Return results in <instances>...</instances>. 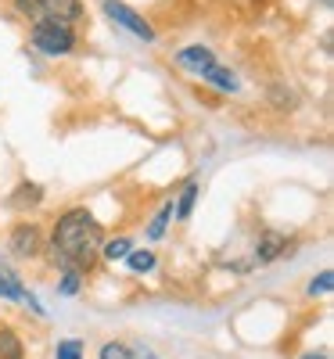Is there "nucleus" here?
I'll use <instances>...</instances> for the list:
<instances>
[{
    "mask_svg": "<svg viewBox=\"0 0 334 359\" xmlns=\"http://www.w3.org/2000/svg\"><path fill=\"white\" fill-rule=\"evenodd\" d=\"M51 245H54V262L83 273V269L94 266V259L105 245V233H101V223L86 208H69L65 216H58Z\"/></svg>",
    "mask_w": 334,
    "mask_h": 359,
    "instance_id": "f257e3e1",
    "label": "nucleus"
},
{
    "mask_svg": "<svg viewBox=\"0 0 334 359\" xmlns=\"http://www.w3.org/2000/svg\"><path fill=\"white\" fill-rule=\"evenodd\" d=\"M33 47L44 50V54H69L76 47V36H72L69 25L54 22V18H40L33 25Z\"/></svg>",
    "mask_w": 334,
    "mask_h": 359,
    "instance_id": "f03ea898",
    "label": "nucleus"
},
{
    "mask_svg": "<svg viewBox=\"0 0 334 359\" xmlns=\"http://www.w3.org/2000/svg\"><path fill=\"white\" fill-rule=\"evenodd\" d=\"M105 15L112 18V22H119V25H123V29H130V33L133 36H140V40H155V29H151L133 8H126L123 4V0H105Z\"/></svg>",
    "mask_w": 334,
    "mask_h": 359,
    "instance_id": "7ed1b4c3",
    "label": "nucleus"
},
{
    "mask_svg": "<svg viewBox=\"0 0 334 359\" xmlns=\"http://www.w3.org/2000/svg\"><path fill=\"white\" fill-rule=\"evenodd\" d=\"M11 252L22 255V259H33V255L40 252V230H36L33 223L15 226V233H11Z\"/></svg>",
    "mask_w": 334,
    "mask_h": 359,
    "instance_id": "20e7f679",
    "label": "nucleus"
},
{
    "mask_svg": "<svg viewBox=\"0 0 334 359\" xmlns=\"http://www.w3.org/2000/svg\"><path fill=\"white\" fill-rule=\"evenodd\" d=\"M176 62L184 65V69H191V72H198V76H205L212 65H216V54H212L208 47H198V43H194V47H184V50H180Z\"/></svg>",
    "mask_w": 334,
    "mask_h": 359,
    "instance_id": "39448f33",
    "label": "nucleus"
},
{
    "mask_svg": "<svg viewBox=\"0 0 334 359\" xmlns=\"http://www.w3.org/2000/svg\"><path fill=\"white\" fill-rule=\"evenodd\" d=\"M40 11L44 18H54V22H76L83 15V4L79 0H40Z\"/></svg>",
    "mask_w": 334,
    "mask_h": 359,
    "instance_id": "423d86ee",
    "label": "nucleus"
},
{
    "mask_svg": "<svg viewBox=\"0 0 334 359\" xmlns=\"http://www.w3.org/2000/svg\"><path fill=\"white\" fill-rule=\"evenodd\" d=\"M284 248H288L284 237H281V233H273V230H266V233L259 237V245H255V259H259V262H273Z\"/></svg>",
    "mask_w": 334,
    "mask_h": 359,
    "instance_id": "0eeeda50",
    "label": "nucleus"
},
{
    "mask_svg": "<svg viewBox=\"0 0 334 359\" xmlns=\"http://www.w3.org/2000/svg\"><path fill=\"white\" fill-rule=\"evenodd\" d=\"M22 294H25V287H22L18 273L0 259V298H22Z\"/></svg>",
    "mask_w": 334,
    "mask_h": 359,
    "instance_id": "6e6552de",
    "label": "nucleus"
},
{
    "mask_svg": "<svg viewBox=\"0 0 334 359\" xmlns=\"http://www.w3.org/2000/svg\"><path fill=\"white\" fill-rule=\"evenodd\" d=\"M25 348H22V338L11 331V327H0V359H22Z\"/></svg>",
    "mask_w": 334,
    "mask_h": 359,
    "instance_id": "1a4fd4ad",
    "label": "nucleus"
},
{
    "mask_svg": "<svg viewBox=\"0 0 334 359\" xmlns=\"http://www.w3.org/2000/svg\"><path fill=\"white\" fill-rule=\"evenodd\" d=\"M201 79H205V83H212V86H220V90H227V94H234V90L241 86V83H237V76H234V72H227V69H220V65H212Z\"/></svg>",
    "mask_w": 334,
    "mask_h": 359,
    "instance_id": "9d476101",
    "label": "nucleus"
},
{
    "mask_svg": "<svg viewBox=\"0 0 334 359\" xmlns=\"http://www.w3.org/2000/svg\"><path fill=\"white\" fill-rule=\"evenodd\" d=\"M40 201H44V187H40V184H22V187L15 191V198H11V205H15V208L40 205Z\"/></svg>",
    "mask_w": 334,
    "mask_h": 359,
    "instance_id": "9b49d317",
    "label": "nucleus"
},
{
    "mask_svg": "<svg viewBox=\"0 0 334 359\" xmlns=\"http://www.w3.org/2000/svg\"><path fill=\"white\" fill-rule=\"evenodd\" d=\"M130 252H133V245H130V237H115V241L101 245V255H105L108 262H115V259H126Z\"/></svg>",
    "mask_w": 334,
    "mask_h": 359,
    "instance_id": "f8f14e48",
    "label": "nucleus"
},
{
    "mask_svg": "<svg viewBox=\"0 0 334 359\" xmlns=\"http://www.w3.org/2000/svg\"><path fill=\"white\" fill-rule=\"evenodd\" d=\"M198 201V184H187L184 194H180V205H176V219H187L191 216V208Z\"/></svg>",
    "mask_w": 334,
    "mask_h": 359,
    "instance_id": "ddd939ff",
    "label": "nucleus"
},
{
    "mask_svg": "<svg viewBox=\"0 0 334 359\" xmlns=\"http://www.w3.org/2000/svg\"><path fill=\"white\" fill-rule=\"evenodd\" d=\"M130 269L133 273H151L155 269V252H130Z\"/></svg>",
    "mask_w": 334,
    "mask_h": 359,
    "instance_id": "4468645a",
    "label": "nucleus"
},
{
    "mask_svg": "<svg viewBox=\"0 0 334 359\" xmlns=\"http://www.w3.org/2000/svg\"><path fill=\"white\" fill-rule=\"evenodd\" d=\"M169 216H173V205H162V212L155 216V223L147 226V237H151V241H159V237L166 233V223H169Z\"/></svg>",
    "mask_w": 334,
    "mask_h": 359,
    "instance_id": "2eb2a0df",
    "label": "nucleus"
},
{
    "mask_svg": "<svg viewBox=\"0 0 334 359\" xmlns=\"http://www.w3.org/2000/svg\"><path fill=\"white\" fill-rule=\"evenodd\" d=\"M58 359H83V341H79V338L58 341Z\"/></svg>",
    "mask_w": 334,
    "mask_h": 359,
    "instance_id": "dca6fc26",
    "label": "nucleus"
},
{
    "mask_svg": "<svg viewBox=\"0 0 334 359\" xmlns=\"http://www.w3.org/2000/svg\"><path fill=\"white\" fill-rule=\"evenodd\" d=\"M101 359H133V352L119 341H108V345H101Z\"/></svg>",
    "mask_w": 334,
    "mask_h": 359,
    "instance_id": "f3484780",
    "label": "nucleus"
},
{
    "mask_svg": "<svg viewBox=\"0 0 334 359\" xmlns=\"http://www.w3.org/2000/svg\"><path fill=\"white\" fill-rule=\"evenodd\" d=\"M330 287H334V273H330V269H323V273L309 284V294H327Z\"/></svg>",
    "mask_w": 334,
    "mask_h": 359,
    "instance_id": "a211bd4d",
    "label": "nucleus"
},
{
    "mask_svg": "<svg viewBox=\"0 0 334 359\" xmlns=\"http://www.w3.org/2000/svg\"><path fill=\"white\" fill-rule=\"evenodd\" d=\"M15 8H18L25 18H36V22L44 18V11H40V0H15Z\"/></svg>",
    "mask_w": 334,
    "mask_h": 359,
    "instance_id": "6ab92c4d",
    "label": "nucleus"
},
{
    "mask_svg": "<svg viewBox=\"0 0 334 359\" xmlns=\"http://www.w3.org/2000/svg\"><path fill=\"white\" fill-rule=\"evenodd\" d=\"M79 291V273L76 269H65V277H62V294H76Z\"/></svg>",
    "mask_w": 334,
    "mask_h": 359,
    "instance_id": "aec40b11",
    "label": "nucleus"
},
{
    "mask_svg": "<svg viewBox=\"0 0 334 359\" xmlns=\"http://www.w3.org/2000/svg\"><path fill=\"white\" fill-rule=\"evenodd\" d=\"M302 359H330L327 352H309V355H302Z\"/></svg>",
    "mask_w": 334,
    "mask_h": 359,
    "instance_id": "412c9836",
    "label": "nucleus"
},
{
    "mask_svg": "<svg viewBox=\"0 0 334 359\" xmlns=\"http://www.w3.org/2000/svg\"><path fill=\"white\" fill-rule=\"evenodd\" d=\"M140 359H155V355H151V352H140Z\"/></svg>",
    "mask_w": 334,
    "mask_h": 359,
    "instance_id": "4be33fe9",
    "label": "nucleus"
}]
</instances>
